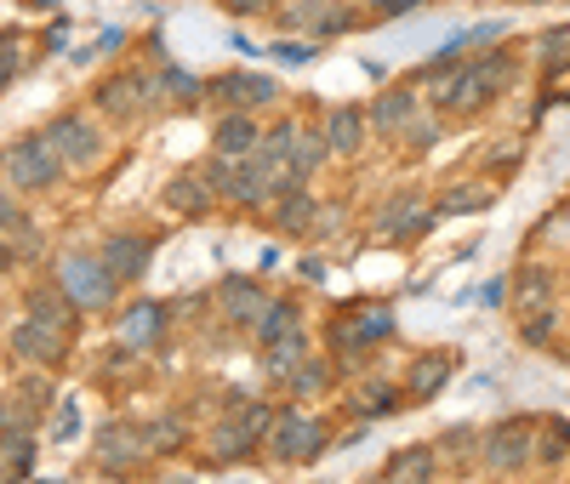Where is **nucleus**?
Here are the masks:
<instances>
[{
	"label": "nucleus",
	"instance_id": "nucleus-1",
	"mask_svg": "<svg viewBox=\"0 0 570 484\" xmlns=\"http://www.w3.org/2000/svg\"><path fill=\"white\" fill-rule=\"evenodd\" d=\"M91 109H98L104 120H120V126H131V120H142V115L166 109L160 69H149V63H131V69L104 75L98 86H91Z\"/></svg>",
	"mask_w": 570,
	"mask_h": 484
},
{
	"label": "nucleus",
	"instance_id": "nucleus-2",
	"mask_svg": "<svg viewBox=\"0 0 570 484\" xmlns=\"http://www.w3.org/2000/svg\"><path fill=\"white\" fill-rule=\"evenodd\" d=\"M394 308L389 303H365V308H348V314H337L325 325V348H331V359L337 365H348V371H360L365 365V354L376 348V343H389L394 336Z\"/></svg>",
	"mask_w": 570,
	"mask_h": 484
},
{
	"label": "nucleus",
	"instance_id": "nucleus-3",
	"mask_svg": "<svg viewBox=\"0 0 570 484\" xmlns=\"http://www.w3.org/2000/svg\"><path fill=\"white\" fill-rule=\"evenodd\" d=\"M63 155L52 149V137L46 131H23L12 137L7 149H0V177H7L18 194H46V188H58L63 182Z\"/></svg>",
	"mask_w": 570,
	"mask_h": 484
},
{
	"label": "nucleus",
	"instance_id": "nucleus-4",
	"mask_svg": "<svg viewBox=\"0 0 570 484\" xmlns=\"http://www.w3.org/2000/svg\"><path fill=\"white\" fill-rule=\"evenodd\" d=\"M263 445H268V456H274L279 467H308V462L325 456L331 427H325L320 416H308L303 405H285V411H274V427H268Z\"/></svg>",
	"mask_w": 570,
	"mask_h": 484
},
{
	"label": "nucleus",
	"instance_id": "nucleus-5",
	"mask_svg": "<svg viewBox=\"0 0 570 484\" xmlns=\"http://www.w3.org/2000/svg\"><path fill=\"white\" fill-rule=\"evenodd\" d=\"M52 279L80 303V314H109V308L120 303V290H126V285L104 268L98 251H69V257H58Z\"/></svg>",
	"mask_w": 570,
	"mask_h": 484
},
{
	"label": "nucleus",
	"instance_id": "nucleus-6",
	"mask_svg": "<svg viewBox=\"0 0 570 484\" xmlns=\"http://www.w3.org/2000/svg\"><path fill=\"white\" fill-rule=\"evenodd\" d=\"M428 86V103H434L440 115H480L497 103V86L480 75V63L473 58H456L451 69H440L434 80H422Z\"/></svg>",
	"mask_w": 570,
	"mask_h": 484
},
{
	"label": "nucleus",
	"instance_id": "nucleus-7",
	"mask_svg": "<svg viewBox=\"0 0 570 484\" xmlns=\"http://www.w3.org/2000/svg\"><path fill=\"white\" fill-rule=\"evenodd\" d=\"M40 131L52 137V149L63 155L69 171H91L104 160V120H91L86 109H63L58 120H46Z\"/></svg>",
	"mask_w": 570,
	"mask_h": 484
},
{
	"label": "nucleus",
	"instance_id": "nucleus-8",
	"mask_svg": "<svg viewBox=\"0 0 570 484\" xmlns=\"http://www.w3.org/2000/svg\"><path fill=\"white\" fill-rule=\"evenodd\" d=\"M531 451H537V416H508L480 433V462L491 473H525Z\"/></svg>",
	"mask_w": 570,
	"mask_h": 484
},
{
	"label": "nucleus",
	"instance_id": "nucleus-9",
	"mask_svg": "<svg viewBox=\"0 0 570 484\" xmlns=\"http://www.w3.org/2000/svg\"><path fill=\"white\" fill-rule=\"evenodd\" d=\"M434 223L440 217H434V206L422 200V188H400V194H389V200L376 206V239H383V246H411V239H422Z\"/></svg>",
	"mask_w": 570,
	"mask_h": 484
},
{
	"label": "nucleus",
	"instance_id": "nucleus-10",
	"mask_svg": "<svg viewBox=\"0 0 570 484\" xmlns=\"http://www.w3.org/2000/svg\"><path fill=\"white\" fill-rule=\"evenodd\" d=\"M69 343L75 336H63V330H52V325H40V319H18L12 325V336H7V348H12V359L18 365H29V371H58L63 359H69Z\"/></svg>",
	"mask_w": 570,
	"mask_h": 484
},
{
	"label": "nucleus",
	"instance_id": "nucleus-11",
	"mask_svg": "<svg viewBox=\"0 0 570 484\" xmlns=\"http://www.w3.org/2000/svg\"><path fill=\"white\" fill-rule=\"evenodd\" d=\"M149 462L155 456H149V439H142V422L115 416V422L98 427V467L104 473H137V467H149Z\"/></svg>",
	"mask_w": 570,
	"mask_h": 484
},
{
	"label": "nucleus",
	"instance_id": "nucleus-12",
	"mask_svg": "<svg viewBox=\"0 0 570 484\" xmlns=\"http://www.w3.org/2000/svg\"><path fill=\"white\" fill-rule=\"evenodd\" d=\"M98 257H104V268H109L120 285H137V279H149V268H155V239L137 234V228H109L104 246H98Z\"/></svg>",
	"mask_w": 570,
	"mask_h": 484
},
{
	"label": "nucleus",
	"instance_id": "nucleus-13",
	"mask_svg": "<svg viewBox=\"0 0 570 484\" xmlns=\"http://www.w3.org/2000/svg\"><path fill=\"white\" fill-rule=\"evenodd\" d=\"M206 97H217L223 109H268V103H279V86H274V75H257V69H228V75H217V80H206Z\"/></svg>",
	"mask_w": 570,
	"mask_h": 484
},
{
	"label": "nucleus",
	"instance_id": "nucleus-14",
	"mask_svg": "<svg viewBox=\"0 0 570 484\" xmlns=\"http://www.w3.org/2000/svg\"><path fill=\"white\" fill-rule=\"evenodd\" d=\"M212 297H217V308H223V319H228L234 330H252V325L263 319V308L274 303L268 290H263V279H252V274H223Z\"/></svg>",
	"mask_w": 570,
	"mask_h": 484
},
{
	"label": "nucleus",
	"instance_id": "nucleus-15",
	"mask_svg": "<svg viewBox=\"0 0 570 484\" xmlns=\"http://www.w3.org/2000/svg\"><path fill=\"white\" fill-rule=\"evenodd\" d=\"M166 325H171V303H160V297H137V303L120 308V343H131L137 354H149V348H160Z\"/></svg>",
	"mask_w": 570,
	"mask_h": 484
},
{
	"label": "nucleus",
	"instance_id": "nucleus-16",
	"mask_svg": "<svg viewBox=\"0 0 570 484\" xmlns=\"http://www.w3.org/2000/svg\"><path fill=\"white\" fill-rule=\"evenodd\" d=\"M451 376H456V354L451 348H428V354H416L411 359V371H405V399H440L445 387H451Z\"/></svg>",
	"mask_w": 570,
	"mask_h": 484
},
{
	"label": "nucleus",
	"instance_id": "nucleus-17",
	"mask_svg": "<svg viewBox=\"0 0 570 484\" xmlns=\"http://www.w3.org/2000/svg\"><path fill=\"white\" fill-rule=\"evenodd\" d=\"M422 109V97H416V86H383L365 103V120H371V131L376 137H400L405 131V120Z\"/></svg>",
	"mask_w": 570,
	"mask_h": 484
},
{
	"label": "nucleus",
	"instance_id": "nucleus-18",
	"mask_svg": "<svg viewBox=\"0 0 570 484\" xmlns=\"http://www.w3.org/2000/svg\"><path fill=\"white\" fill-rule=\"evenodd\" d=\"M405 411V382H383V376H365L354 394H348V416L354 422H389Z\"/></svg>",
	"mask_w": 570,
	"mask_h": 484
},
{
	"label": "nucleus",
	"instance_id": "nucleus-19",
	"mask_svg": "<svg viewBox=\"0 0 570 484\" xmlns=\"http://www.w3.org/2000/svg\"><path fill=\"white\" fill-rule=\"evenodd\" d=\"M23 314H29V319H40V325H52V330H63V336H75V325H80V303L69 297V290H63L58 279L35 285L29 297H23Z\"/></svg>",
	"mask_w": 570,
	"mask_h": 484
},
{
	"label": "nucleus",
	"instance_id": "nucleus-20",
	"mask_svg": "<svg viewBox=\"0 0 570 484\" xmlns=\"http://www.w3.org/2000/svg\"><path fill=\"white\" fill-rule=\"evenodd\" d=\"M257 142H263V126L252 109H223V120L212 126V155L246 160V155H257Z\"/></svg>",
	"mask_w": 570,
	"mask_h": 484
},
{
	"label": "nucleus",
	"instance_id": "nucleus-21",
	"mask_svg": "<svg viewBox=\"0 0 570 484\" xmlns=\"http://www.w3.org/2000/svg\"><path fill=\"white\" fill-rule=\"evenodd\" d=\"M314 217H320V200L308 194V182H297V188H285V194H274V200H268V223L279 234H292V239L314 234Z\"/></svg>",
	"mask_w": 570,
	"mask_h": 484
},
{
	"label": "nucleus",
	"instance_id": "nucleus-22",
	"mask_svg": "<svg viewBox=\"0 0 570 484\" xmlns=\"http://www.w3.org/2000/svg\"><path fill=\"white\" fill-rule=\"evenodd\" d=\"M160 206L177 211V217H212V211H217V194L206 188L200 171H177V177H166V188H160Z\"/></svg>",
	"mask_w": 570,
	"mask_h": 484
},
{
	"label": "nucleus",
	"instance_id": "nucleus-23",
	"mask_svg": "<svg viewBox=\"0 0 570 484\" xmlns=\"http://www.w3.org/2000/svg\"><path fill=\"white\" fill-rule=\"evenodd\" d=\"M325 142H331V155H360L365 149V137H371V120H365V103H337V109H331L325 115Z\"/></svg>",
	"mask_w": 570,
	"mask_h": 484
},
{
	"label": "nucleus",
	"instance_id": "nucleus-24",
	"mask_svg": "<svg viewBox=\"0 0 570 484\" xmlns=\"http://www.w3.org/2000/svg\"><path fill=\"white\" fill-rule=\"evenodd\" d=\"M508 290H513V314L525 319V314H537V308H553V290H559V285H553V268L525 263V268L513 274V285H508Z\"/></svg>",
	"mask_w": 570,
	"mask_h": 484
},
{
	"label": "nucleus",
	"instance_id": "nucleus-25",
	"mask_svg": "<svg viewBox=\"0 0 570 484\" xmlns=\"http://www.w3.org/2000/svg\"><path fill=\"white\" fill-rule=\"evenodd\" d=\"M440 473V445H405L383 462V478L389 484H428Z\"/></svg>",
	"mask_w": 570,
	"mask_h": 484
},
{
	"label": "nucleus",
	"instance_id": "nucleus-26",
	"mask_svg": "<svg viewBox=\"0 0 570 484\" xmlns=\"http://www.w3.org/2000/svg\"><path fill=\"white\" fill-rule=\"evenodd\" d=\"M142 439H149V456H183L188 439H195V427H188L183 411H160L142 422Z\"/></svg>",
	"mask_w": 570,
	"mask_h": 484
},
{
	"label": "nucleus",
	"instance_id": "nucleus-27",
	"mask_svg": "<svg viewBox=\"0 0 570 484\" xmlns=\"http://www.w3.org/2000/svg\"><path fill=\"white\" fill-rule=\"evenodd\" d=\"M331 382H337V359L308 354L292 376H285V394H292V399H320V394H331Z\"/></svg>",
	"mask_w": 570,
	"mask_h": 484
},
{
	"label": "nucleus",
	"instance_id": "nucleus-28",
	"mask_svg": "<svg viewBox=\"0 0 570 484\" xmlns=\"http://www.w3.org/2000/svg\"><path fill=\"white\" fill-rule=\"evenodd\" d=\"M246 456H257V439L240 427V416H223L212 427V462L217 467H234V462H246Z\"/></svg>",
	"mask_w": 570,
	"mask_h": 484
},
{
	"label": "nucleus",
	"instance_id": "nucleus-29",
	"mask_svg": "<svg viewBox=\"0 0 570 484\" xmlns=\"http://www.w3.org/2000/svg\"><path fill=\"white\" fill-rule=\"evenodd\" d=\"M308 354H314V348H308V330L297 325V330H285L279 343H268V348H263V371H268L274 382H285V376H292Z\"/></svg>",
	"mask_w": 570,
	"mask_h": 484
},
{
	"label": "nucleus",
	"instance_id": "nucleus-30",
	"mask_svg": "<svg viewBox=\"0 0 570 484\" xmlns=\"http://www.w3.org/2000/svg\"><path fill=\"white\" fill-rule=\"evenodd\" d=\"M564 462H570V422L542 416V422H537V451H531V467H564Z\"/></svg>",
	"mask_w": 570,
	"mask_h": 484
},
{
	"label": "nucleus",
	"instance_id": "nucleus-31",
	"mask_svg": "<svg viewBox=\"0 0 570 484\" xmlns=\"http://www.w3.org/2000/svg\"><path fill=\"white\" fill-rule=\"evenodd\" d=\"M160 86H166V109H200L206 103V80L188 75L183 63H160Z\"/></svg>",
	"mask_w": 570,
	"mask_h": 484
},
{
	"label": "nucleus",
	"instance_id": "nucleus-32",
	"mask_svg": "<svg viewBox=\"0 0 570 484\" xmlns=\"http://www.w3.org/2000/svg\"><path fill=\"white\" fill-rule=\"evenodd\" d=\"M325 160H331V142H325V131H320V126H303V120H297V142H292V171H297V177L308 182V177H314V171H320Z\"/></svg>",
	"mask_w": 570,
	"mask_h": 484
},
{
	"label": "nucleus",
	"instance_id": "nucleus-33",
	"mask_svg": "<svg viewBox=\"0 0 570 484\" xmlns=\"http://www.w3.org/2000/svg\"><path fill=\"white\" fill-rule=\"evenodd\" d=\"M297 325H303V308L285 303V297H274V303L263 308V319L252 325V336H257V348H268V343H279L285 330H297Z\"/></svg>",
	"mask_w": 570,
	"mask_h": 484
},
{
	"label": "nucleus",
	"instance_id": "nucleus-34",
	"mask_svg": "<svg viewBox=\"0 0 570 484\" xmlns=\"http://www.w3.org/2000/svg\"><path fill=\"white\" fill-rule=\"evenodd\" d=\"M40 416H46V405L29 399L23 387H12V394L0 399V427H7V433H40Z\"/></svg>",
	"mask_w": 570,
	"mask_h": 484
},
{
	"label": "nucleus",
	"instance_id": "nucleus-35",
	"mask_svg": "<svg viewBox=\"0 0 570 484\" xmlns=\"http://www.w3.org/2000/svg\"><path fill=\"white\" fill-rule=\"evenodd\" d=\"M497 200L491 188H468V182H456V188H445L440 200H434V217H473V211H485Z\"/></svg>",
	"mask_w": 570,
	"mask_h": 484
},
{
	"label": "nucleus",
	"instance_id": "nucleus-36",
	"mask_svg": "<svg viewBox=\"0 0 570 484\" xmlns=\"http://www.w3.org/2000/svg\"><path fill=\"white\" fill-rule=\"evenodd\" d=\"M440 131H445V126H440V109H428V115L416 109V115L405 120V131H400V142H405V149H411V155H428V149H434V142H440Z\"/></svg>",
	"mask_w": 570,
	"mask_h": 484
},
{
	"label": "nucleus",
	"instance_id": "nucleus-37",
	"mask_svg": "<svg viewBox=\"0 0 570 484\" xmlns=\"http://www.w3.org/2000/svg\"><path fill=\"white\" fill-rule=\"evenodd\" d=\"M325 12H331V0H292V7H279V29L314 34V29L325 23Z\"/></svg>",
	"mask_w": 570,
	"mask_h": 484
},
{
	"label": "nucleus",
	"instance_id": "nucleus-38",
	"mask_svg": "<svg viewBox=\"0 0 570 484\" xmlns=\"http://www.w3.org/2000/svg\"><path fill=\"white\" fill-rule=\"evenodd\" d=\"M29 69V52H23V29H7L0 34V91H7L18 75Z\"/></svg>",
	"mask_w": 570,
	"mask_h": 484
},
{
	"label": "nucleus",
	"instance_id": "nucleus-39",
	"mask_svg": "<svg viewBox=\"0 0 570 484\" xmlns=\"http://www.w3.org/2000/svg\"><path fill=\"white\" fill-rule=\"evenodd\" d=\"M440 456H456L462 467L480 456V427H468V422H456V427H445V439H440Z\"/></svg>",
	"mask_w": 570,
	"mask_h": 484
},
{
	"label": "nucleus",
	"instance_id": "nucleus-40",
	"mask_svg": "<svg viewBox=\"0 0 570 484\" xmlns=\"http://www.w3.org/2000/svg\"><path fill=\"white\" fill-rule=\"evenodd\" d=\"M29 228H35V223H29V211L18 206V188L0 177V234H12V239H18V234H29Z\"/></svg>",
	"mask_w": 570,
	"mask_h": 484
},
{
	"label": "nucleus",
	"instance_id": "nucleus-41",
	"mask_svg": "<svg viewBox=\"0 0 570 484\" xmlns=\"http://www.w3.org/2000/svg\"><path fill=\"white\" fill-rule=\"evenodd\" d=\"M206 177V188L217 194V200H228V188H234V160L228 155H206V166H195Z\"/></svg>",
	"mask_w": 570,
	"mask_h": 484
},
{
	"label": "nucleus",
	"instance_id": "nucleus-42",
	"mask_svg": "<svg viewBox=\"0 0 570 484\" xmlns=\"http://www.w3.org/2000/svg\"><path fill=\"white\" fill-rule=\"evenodd\" d=\"M537 58H542V69L570 63V23H564V29H548V34L537 40Z\"/></svg>",
	"mask_w": 570,
	"mask_h": 484
},
{
	"label": "nucleus",
	"instance_id": "nucleus-43",
	"mask_svg": "<svg viewBox=\"0 0 570 484\" xmlns=\"http://www.w3.org/2000/svg\"><path fill=\"white\" fill-rule=\"evenodd\" d=\"M553 325H559V314H553V308H537V314H525L519 336H525L531 348H548V343H553Z\"/></svg>",
	"mask_w": 570,
	"mask_h": 484
},
{
	"label": "nucleus",
	"instance_id": "nucleus-44",
	"mask_svg": "<svg viewBox=\"0 0 570 484\" xmlns=\"http://www.w3.org/2000/svg\"><path fill=\"white\" fill-rule=\"evenodd\" d=\"M508 34V23L502 18H485V23H473V29H462V40H468V52H485V46H497Z\"/></svg>",
	"mask_w": 570,
	"mask_h": 484
},
{
	"label": "nucleus",
	"instance_id": "nucleus-45",
	"mask_svg": "<svg viewBox=\"0 0 570 484\" xmlns=\"http://www.w3.org/2000/svg\"><path fill=\"white\" fill-rule=\"evenodd\" d=\"M416 7H428V0H365L371 18H411Z\"/></svg>",
	"mask_w": 570,
	"mask_h": 484
},
{
	"label": "nucleus",
	"instance_id": "nucleus-46",
	"mask_svg": "<svg viewBox=\"0 0 570 484\" xmlns=\"http://www.w3.org/2000/svg\"><path fill=\"white\" fill-rule=\"evenodd\" d=\"M228 18H257V12H274V0H217Z\"/></svg>",
	"mask_w": 570,
	"mask_h": 484
},
{
	"label": "nucleus",
	"instance_id": "nucleus-47",
	"mask_svg": "<svg viewBox=\"0 0 570 484\" xmlns=\"http://www.w3.org/2000/svg\"><path fill=\"white\" fill-rule=\"evenodd\" d=\"M120 46H126V29H120V23H109V29L98 34V46H91V52H120ZM91 52H80V58H91Z\"/></svg>",
	"mask_w": 570,
	"mask_h": 484
},
{
	"label": "nucleus",
	"instance_id": "nucleus-48",
	"mask_svg": "<svg viewBox=\"0 0 570 484\" xmlns=\"http://www.w3.org/2000/svg\"><path fill=\"white\" fill-rule=\"evenodd\" d=\"M343 228V206H320V217H314V234L325 239V234H337Z\"/></svg>",
	"mask_w": 570,
	"mask_h": 484
},
{
	"label": "nucleus",
	"instance_id": "nucleus-49",
	"mask_svg": "<svg viewBox=\"0 0 570 484\" xmlns=\"http://www.w3.org/2000/svg\"><path fill=\"white\" fill-rule=\"evenodd\" d=\"M308 58H314V46H285V40L274 46V63H308Z\"/></svg>",
	"mask_w": 570,
	"mask_h": 484
},
{
	"label": "nucleus",
	"instance_id": "nucleus-50",
	"mask_svg": "<svg viewBox=\"0 0 570 484\" xmlns=\"http://www.w3.org/2000/svg\"><path fill=\"white\" fill-rule=\"evenodd\" d=\"M23 263V251H18V239L12 234H0V274H12Z\"/></svg>",
	"mask_w": 570,
	"mask_h": 484
},
{
	"label": "nucleus",
	"instance_id": "nucleus-51",
	"mask_svg": "<svg viewBox=\"0 0 570 484\" xmlns=\"http://www.w3.org/2000/svg\"><path fill=\"white\" fill-rule=\"evenodd\" d=\"M63 46H69V18L58 12V23L46 29V52H63Z\"/></svg>",
	"mask_w": 570,
	"mask_h": 484
},
{
	"label": "nucleus",
	"instance_id": "nucleus-52",
	"mask_svg": "<svg viewBox=\"0 0 570 484\" xmlns=\"http://www.w3.org/2000/svg\"><path fill=\"white\" fill-rule=\"evenodd\" d=\"M75 433H80V411L63 405V411H58V439H75Z\"/></svg>",
	"mask_w": 570,
	"mask_h": 484
},
{
	"label": "nucleus",
	"instance_id": "nucleus-53",
	"mask_svg": "<svg viewBox=\"0 0 570 484\" xmlns=\"http://www.w3.org/2000/svg\"><path fill=\"white\" fill-rule=\"evenodd\" d=\"M502 297H508V279H491V285L480 290V303H485V308H502Z\"/></svg>",
	"mask_w": 570,
	"mask_h": 484
},
{
	"label": "nucleus",
	"instance_id": "nucleus-54",
	"mask_svg": "<svg viewBox=\"0 0 570 484\" xmlns=\"http://www.w3.org/2000/svg\"><path fill=\"white\" fill-rule=\"evenodd\" d=\"M29 7H35V12H58V7H63V0H29Z\"/></svg>",
	"mask_w": 570,
	"mask_h": 484
},
{
	"label": "nucleus",
	"instance_id": "nucleus-55",
	"mask_svg": "<svg viewBox=\"0 0 570 484\" xmlns=\"http://www.w3.org/2000/svg\"><path fill=\"white\" fill-rule=\"evenodd\" d=\"M537 7H542V0H537Z\"/></svg>",
	"mask_w": 570,
	"mask_h": 484
}]
</instances>
